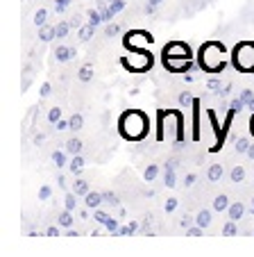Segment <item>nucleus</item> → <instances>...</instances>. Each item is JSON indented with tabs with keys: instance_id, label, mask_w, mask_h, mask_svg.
Returning a JSON list of instances; mask_svg holds the SVG:
<instances>
[{
	"instance_id": "nucleus-46",
	"label": "nucleus",
	"mask_w": 254,
	"mask_h": 257,
	"mask_svg": "<svg viewBox=\"0 0 254 257\" xmlns=\"http://www.w3.org/2000/svg\"><path fill=\"white\" fill-rule=\"evenodd\" d=\"M59 228H62L59 223H57V225H50V228H46V232H44V234H46V237H53V239H55V237H62Z\"/></svg>"
},
{
	"instance_id": "nucleus-43",
	"label": "nucleus",
	"mask_w": 254,
	"mask_h": 257,
	"mask_svg": "<svg viewBox=\"0 0 254 257\" xmlns=\"http://www.w3.org/2000/svg\"><path fill=\"white\" fill-rule=\"evenodd\" d=\"M73 0H55V12L57 14H64V12L68 10V5H71Z\"/></svg>"
},
{
	"instance_id": "nucleus-59",
	"label": "nucleus",
	"mask_w": 254,
	"mask_h": 257,
	"mask_svg": "<svg viewBox=\"0 0 254 257\" xmlns=\"http://www.w3.org/2000/svg\"><path fill=\"white\" fill-rule=\"evenodd\" d=\"M66 237H80V232H75L73 228H68V230H66Z\"/></svg>"
},
{
	"instance_id": "nucleus-23",
	"label": "nucleus",
	"mask_w": 254,
	"mask_h": 257,
	"mask_svg": "<svg viewBox=\"0 0 254 257\" xmlns=\"http://www.w3.org/2000/svg\"><path fill=\"white\" fill-rule=\"evenodd\" d=\"M87 23H91L93 28H100V25L105 23V19H102V12L100 10H89L87 12Z\"/></svg>"
},
{
	"instance_id": "nucleus-26",
	"label": "nucleus",
	"mask_w": 254,
	"mask_h": 257,
	"mask_svg": "<svg viewBox=\"0 0 254 257\" xmlns=\"http://www.w3.org/2000/svg\"><path fill=\"white\" fill-rule=\"evenodd\" d=\"M159 178V164H148L143 171V180L145 182H154Z\"/></svg>"
},
{
	"instance_id": "nucleus-21",
	"label": "nucleus",
	"mask_w": 254,
	"mask_h": 257,
	"mask_svg": "<svg viewBox=\"0 0 254 257\" xmlns=\"http://www.w3.org/2000/svg\"><path fill=\"white\" fill-rule=\"evenodd\" d=\"M175 171L177 169H163V187H168V189L177 187V173Z\"/></svg>"
},
{
	"instance_id": "nucleus-60",
	"label": "nucleus",
	"mask_w": 254,
	"mask_h": 257,
	"mask_svg": "<svg viewBox=\"0 0 254 257\" xmlns=\"http://www.w3.org/2000/svg\"><path fill=\"white\" fill-rule=\"evenodd\" d=\"M157 12V7H152V5H145V14H154Z\"/></svg>"
},
{
	"instance_id": "nucleus-40",
	"label": "nucleus",
	"mask_w": 254,
	"mask_h": 257,
	"mask_svg": "<svg viewBox=\"0 0 254 257\" xmlns=\"http://www.w3.org/2000/svg\"><path fill=\"white\" fill-rule=\"evenodd\" d=\"M53 198V187L50 185H44L39 189V200H50Z\"/></svg>"
},
{
	"instance_id": "nucleus-24",
	"label": "nucleus",
	"mask_w": 254,
	"mask_h": 257,
	"mask_svg": "<svg viewBox=\"0 0 254 257\" xmlns=\"http://www.w3.org/2000/svg\"><path fill=\"white\" fill-rule=\"evenodd\" d=\"M68 123H71V132H80L82 127H84V116H82L80 112H75L68 116Z\"/></svg>"
},
{
	"instance_id": "nucleus-57",
	"label": "nucleus",
	"mask_w": 254,
	"mask_h": 257,
	"mask_svg": "<svg viewBox=\"0 0 254 257\" xmlns=\"http://www.w3.org/2000/svg\"><path fill=\"white\" fill-rule=\"evenodd\" d=\"M249 135H252V139H254V112H252V116H249Z\"/></svg>"
},
{
	"instance_id": "nucleus-1",
	"label": "nucleus",
	"mask_w": 254,
	"mask_h": 257,
	"mask_svg": "<svg viewBox=\"0 0 254 257\" xmlns=\"http://www.w3.org/2000/svg\"><path fill=\"white\" fill-rule=\"evenodd\" d=\"M161 64L168 73H188L197 62L186 41H168L161 48Z\"/></svg>"
},
{
	"instance_id": "nucleus-33",
	"label": "nucleus",
	"mask_w": 254,
	"mask_h": 257,
	"mask_svg": "<svg viewBox=\"0 0 254 257\" xmlns=\"http://www.w3.org/2000/svg\"><path fill=\"white\" fill-rule=\"evenodd\" d=\"M102 198H105V205H109V207H118L120 205L118 194H114V191H102Z\"/></svg>"
},
{
	"instance_id": "nucleus-51",
	"label": "nucleus",
	"mask_w": 254,
	"mask_h": 257,
	"mask_svg": "<svg viewBox=\"0 0 254 257\" xmlns=\"http://www.w3.org/2000/svg\"><path fill=\"white\" fill-rule=\"evenodd\" d=\"M127 225H130L132 234H134V232H139V230H141V223H139V221H130V223H127Z\"/></svg>"
},
{
	"instance_id": "nucleus-15",
	"label": "nucleus",
	"mask_w": 254,
	"mask_h": 257,
	"mask_svg": "<svg viewBox=\"0 0 254 257\" xmlns=\"http://www.w3.org/2000/svg\"><path fill=\"white\" fill-rule=\"evenodd\" d=\"M93 78H96V71H93L91 64H84V66L77 71V80H80V82H84V84H89Z\"/></svg>"
},
{
	"instance_id": "nucleus-31",
	"label": "nucleus",
	"mask_w": 254,
	"mask_h": 257,
	"mask_svg": "<svg viewBox=\"0 0 254 257\" xmlns=\"http://www.w3.org/2000/svg\"><path fill=\"white\" fill-rule=\"evenodd\" d=\"M193 100H195V98H193L188 91H182V93H179V98H177V102H179V107H182V109L193 107Z\"/></svg>"
},
{
	"instance_id": "nucleus-38",
	"label": "nucleus",
	"mask_w": 254,
	"mask_h": 257,
	"mask_svg": "<svg viewBox=\"0 0 254 257\" xmlns=\"http://www.w3.org/2000/svg\"><path fill=\"white\" fill-rule=\"evenodd\" d=\"M107 5H109V10L114 12V14H120V12L125 10V5H127V3H125V0H109Z\"/></svg>"
},
{
	"instance_id": "nucleus-27",
	"label": "nucleus",
	"mask_w": 254,
	"mask_h": 257,
	"mask_svg": "<svg viewBox=\"0 0 254 257\" xmlns=\"http://www.w3.org/2000/svg\"><path fill=\"white\" fill-rule=\"evenodd\" d=\"M77 198H80V196L75 194V191H68L66 194V198H64V207L66 209H71V212H77Z\"/></svg>"
},
{
	"instance_id": "nucleus-56",
	"label": "nucleus",
	"mask_w": 254,
	"mask_h": 257,
	"mask_svg": "<svg viewBox=\"0 0 254 257\" xmlns=\"http://www.w3.org/2000/svg\"><path fill=\"white\" fill-rule=\"evenodd\" d=\"M57 182H59V187H62V189H66V178H64L62 173L57 175Z\"/></svg>"
},
{
	"instance_id": "nucleus-42",
	"label": "nucleus",
	"mask_w": 254,
	"mask_h": 257,
	"mask_svg": "<svg viewBox=\"0 0 254 257\" xmlns=\"http://www.w3.org/2000/svg\"><path fill=\"white\" fill-rule=\"evenodd\" d=\"M193 223H195V216H191V214H184V216L179 218V228H184V230L191 228Z\"/></svg>"
},
{
	"instance_id": "nucleus-10",
	"label": "nucleus",
	"mask_w": 254,
	"mask_h": 257,
	"mask_svg": "<svg viewBox=\"0 0 254 257\" xmlns=\"http://www.w3.org/2000/svg\"><path fill=\"white\" fill-rule=\"evenodd\" d=\"M102 203H105V198H102V191H93V189H91L87 196H84V205H87V207L91 209V212H93V209L100 207Z\"/></svg>"
},
{
	"instance_id": "nucleus-2",
	"label": "nucleus",
	"mask_w": 254,
	"mask_h": 257,
	"mask_svg": "<svg viewBox=\"0 0 254 257\" xmlns=\"http://www.w3.org/2000/svg\"><path fill=\"white\" fill-rule=\"evenodd\" d=\"M195 62H197V68L204 73H222L227 66H229V59H227V48L222 41H204L200 46L195 55Z\"/></svg>"
},
{
	"instance_id": "nucleus-48",
	"label": "nucleus",
	"mask_w": 254,
	"mask_h": 257,
	"mask_svg": "<svg viewBox=\"0 0 254 257\" xmlns=\"http://www.w3.org/2000/svg\"><path fill=\"white\" fill-rule=\"evenodd\" d=\"M195 182H197V175L195 173H186V178H184V187L188 189V187H193Z\"/></svg>"
},
{
	"instance_id": "nucleus-61",
	"label": "nucleus",
	"mask_w": 254,
	"mask_h": 257,
	"mask_svg": "<svg viewBox=\"0 0 254 257\" xmlns=\"http://www.w3.org/2000/svg\"><path fill=\"white\" fill-rule=\"evenodd\" d=\"M161 3H163V0H148V5H152V7H159Z\"/></svg>"
},
{
	"instance_id": "nucleus-63",
	"label": "nucleus",
	"mask_w": 254,
	"mask_h": 257,
	"mask_svg": "<svg viewBox=\"0 0 254 257\" xmlns=\"http://www.w3.org/2000/svg\"><path fill=\"white\" fill-rule=\"evenodd\" d=\"M249 214H254V198H252V203H249Z\"/></svg>"
},
{
	"instance_id": "nucleus-9",
	"label": "nucleus",
	"mask_w": 254,
	"mask_h": 257,
	"mask_svg": "<svg viewBox=\"0 0 254 257\" xmlns=\"http://www.w3.org/2000/svg\"><path fill=\"white\" fill-rule=\"evenodd\" d=\"M245 212H247V207H245L243 200H234V203L229 205V209H227V216H229L231 221H240V218L245 216Z\"/></svg>"
},
{
	"instance_id": "nucleus-28",
	"label": "nucleus",
	"mask_w": 254,
	"mask_h": 257,
	"mask_svg": "<svg viewBox=\"0 0 254 257\" xmlns=\"http://www.w3.org/2000/svg\"><path fill=\"white\" fill-rule=\"evenodd\" d=\"M32 23L37 25V28H41V25H46V23H48V10H44V7H41V10H37V12H34V19H32Z\"/></svg>"
},
{
	"instance_id": "nucleus-54",
	"label": "nucleus",
	"mask_w": 254,
	"mask_h": 257,
	"mask_svg": "<svg viewBox=\"0 0 254 257\" xmlns=\"http://www.w3.org/2000/svg\"><path fill=\"white\" fill-rule=\"evenodd\" d=\"M89 212H91V209H89L87 205H84V209H80L77 214H80V218H84V221H87V218H89Z\"/></svg>"
},
{
	"instance_id": "nucleus-5",
	"label": "nucleus",
	"mask_w": 254,
	"mask_h": 257,
	"mask_svg": "<svg viewBox=\"0 0 254 257\" xmlns=\"http://www.w3.org/2000/svg\"><path fill=\"white\" fill-rule=\"evenodd\" d=\"M120 64H123L125 71H130V73H145L154 66V57L148 48L132 50V55H123L120 57Z\"/></svg>"
},
{
	"instance_id": "nucleus-11",
	"label": "nucleus",
	"mask_w": 254,
	"mask_h": 257,
	"mask_svg": "<svg viewBox=\"0 0 254 257\" xmlns=\"http://www.w3.org/2000/svg\"><path fill=\"white\" fill-rule=\"evenodd\" d=\"M84 166H87V162H84V157L80 155H71V162H68V171H71L75 178H80V173L84 171Z\"/></svg>"
},
{
	"instance_id": "nucleus-50",
	"label": "nucleus",
	"mask_w": 254,
	"mask_h": 257,
	"mask_svg": "<svg viewBox=\"0 0 254 257\" xmlns=\"http://www.w3.org/2000/svg\"><path fill=\"white\" fill-rule=\"evenodd\" d=\"M177 166H179V160L177 157H170V160L163 164V169H177Z\"/></svg>"
},
{
	"instance_id": "nucleus-55",
	"label": "nucleus",
	"mask_w": 254,
	"mask_h": 257,
	"mask_svg": "<svg viewBox=\"0 0 254 257\" xmlns=\"http://www.w3.org/2000/svg\"><path fill=\"white\" fill-rule=\"evenodd\" d=\"M245 157H247L249 162H254V141H252V146H249V151L245 153Z\"/></svg>"
},
{
	"instance_id": "nucleus-14",
	"label": "nucleus",
	"mask_w": 254,
	"mask_h": 257,
	"mask_svg": "<svg viewBox=\"0 0 254 257\" xmlns=\"http://www.w3.org/2000/svg\"><path fill=\"white\" fill-rule=\"evenodd\" d=\"M245 178H247V171H245V166H240V164L231 166V171H229V180L234 182V185H240V182H245Z\"/></svg>"
},
{
	"instance_id": "nucleus-32",
	"label": "nucleus",
	"mask_w": 254,
	"mask_h": 257,
	"mask_svg": "<svg viewBox=\"0 0 254 257\" xmlns=\"http://www.w3.org/2000/svg\"><path fill=\"white\" fill-rule=\"evenodd\" d=\"M71 30L73 28H71V23H68V21H59V23H57V39H66Z\"/></svg>"
},
{
	"instance_id": "nucleus-6",
	"label": "nucleus",
	"mask_w": 254,
	"mask_h": 257,
	"mask_svg": "<svg viewBox=\"0 0 254 257\" xmlns=\"http://www.w3.org/2000/svg\"><path fill=\"white\" fill-rule=\"evenodd\" d=\"M154 44V37L148 32V30H130V32H125L123 37V46L127 50H145Z\"/></svg>"
},
{
	"instance_id": "nucleus-47",
	"label": "nucleus",
	"mask_w": 254,
	"mask_h": 257,
	"mask_svg": "<svg viewBox=\"0 0 254 257\" xmlns=\"http://www.w3.org/2000/svg\"><path fill=\"white\" fill-rule=\"evenodd\" d=\"M50 93H53V87H50V82H44V84H41V89H39V96H41V98H48Z\"/></svg>"
},
{
	"instance_id": "nucleus-36",
	"label": "nucleus",
	"mask_w": 254,
	"mask_h": 257,
	"mask_svg": "<svg viewBox=\"0 0 254 257\" xmlns=\"http://www.w3.org/2000/svg\"><path fill=\"white\" fill-rule=\"evenodd\" d=\"M105 230H107V232H111V234H118V230H120L118 218L109 216V221H107V223H105Z\"/></svg>"
},
{
	"instance_id": "nucleus-30",
	"label": "nucleus",
	"mask_w": 254,
	"mask_h": 257,
	"mask_svg": "<svg viewBox=\"0 0 254 257\" xmlns=\"http://www.w3.org/2000/svg\"><path fill=\"white\" fill-rule=\"evenodd\" d=\"M93 221H96V223L98 225H102V228H105V223H107V221H109V214H107L105 212V209H100V207H98V209H93Z\"/></svg>"
},
{
	"instance_id": "nucleus-12",
	"label": "nucleus",
	"mask_w": 254,
	"mask_h": 257,
	"mask_svg": "<svg viewBox=\"0 0 254 257\" xmlns=\"http://www.w3.org/2000/svg\"><path fill=\"white\" fill-rule=\"evenodd\" d=\"M222 175H225V169H222V164H218V162H213V164L206 169V180H209V182H220Z\"/></svg>"
},
{
	"instance_id": "nucleus-13",
	"label": "nucleus",
	"mask_w": 254,
	"mask_h": 257,
	"mask_svg": "<svg viewBox=\"0 0 254 257\" xmlns=\"http://www.w3.org/2000/svg\"><path fill=\"white\" fill-rule=\"evenodd\" d=\"M64 148H66L68 155H80L82 148H84V144H82L80 137H71V139H68L66 144H64Z\"/></svg>"
},
{
	"instance_id": "nucleus-3",
	"label": "nucleus",
	"mask_w": 254,
	"mask_h": 257,
	"mask_svg": "<svg viewBox=\"0 0 254 257\" xmlns=\"http://www.w3.org/2000/svg\"><path fill=\"white\" fill-rule=\"evenodd\" d=\"M116 127L125 141H143L150 132V118L143 109H125L116 121Z\"/></svg>"
},
{
	"instance_id": "nucleus-41",
	"label": "nucleus",
	"mask_w": 254,
	"mask_h": 257,
	"mask_svg": "<svg viewBox=\"0 0 254 257\" xmlns=\"http://www.w3.org/2000/svg\"><path fill=\"white\" fill-rule=\"evenodd\" d=\"M204 234V228H200L197 223H193L191 228H186V237H202Z\"/></svg>"
},
{
	"instance_id": "nucleus-44",
	"label": "nucleus",
	"mask_w": 254,
	"mask_h": 257,
	"mask_svg": "<svg viewBox=\"0 0 254 257\" xmlns=\"http://www.w3.org/2000/svg\"><path fill=\"white\" fill-rule=\"evenodd\" d=\"M68 23H71V28L80 30L82 25H84V19H82V14H73V16H71V21H68Z\"/></svg>"
},
{
	"instance_id": "nucleus-20",
	"label": "nucleus",
	"mask_w": 254,
	"mask_h": 257,
	"mask_svg": "<svg viewBox=\"0 0 254 257\" xmlns=\"http://www.w3.org/2000/svg\"><path fill=\"white\" fill-rule=\"evenodd\" d=\"M249 146H252V135H249V137H240V139L234 141V151L238 153V155H245V153L249 151Z\"/></svg>"
},
{
	"instance_id": "nucleus-39",
	"label": "nucleus",
	"mask_w": 254,
	"mask_h": 257,
	"mask_svg": "<svg viewBox=\"0 0 254 257\" xmlns=\"http://www.w3.org/2000/svg\"><path fill=\"white\" fill-rule=\"evenodd\" d=\"M177 205H179V198H168L166 203H163V212H166V214H173L175 209H177Z\"/></svg>"
},
{
	"instance_id": "nucleus-19",
	"label": "nucleus",
	"mask_w": 254,
	"mask_h": 257,
	"mask_svg": "<svg viewBox=\"0 0 254 257\" xmlns=\"http://www.w3.org/2000/svg\"><path fill=\"white\" fill-rule=\"evenodd\" d=\"M211 221H213V216H211V209H200V212L195 214V223L200 225V228H209Z\"/></svg>"
},
{
	"instance_id": "nucleus-37",
	"label": "nucleus",
	"mask_w": 254,
	"mask_h": 257,
	"mask_svg": "<svg viewBox=\"0 0 254 257\" xmlns=\"http://www.w3.org/2000/svg\"><path fill=\"white\" fill-rule=\"evenodd\" d=\"M116 34H120V25L118 23H105V37H116Z\"/></svg>"
},
{
	"instance_id": "nucleus-35",
	"label": "nucleus",
	"mask_w": 254,
	"mask_h": 257,
	"mask_svg": "<svg viewBox=\"0 0 254 257\" xmlns=\"http://www.w3.org/2000/svg\"><path fill=\"white\" fill-rule=\"evenodd\" d=\"M59 118H62V107H59V105L57 107H50V109H48V123H53V125H55Z\"/></svg>"
},
{
	"instance_id": "nucleus-62",
	"label": "nucleus",
	"mask_w": 254,
	"mask_h": 257,
	"mask_svg": "<svg viewBox=\"0 0 254 257\" xmlns=\"http://www.w3.org/2000/svg\"><path fill=\"white\" fill-rule=\"evenodd\" d=\"M247 109H252V112H254V98H252V100L247 102Z\"/></svg>"
},
{
	"instance_id": "nucleus-29",
	"label": "nucleus",
	"mask_w": 254,
	"mask_h": 257,
	"mask_svg": "<svg viewBox=\"0 0 254 257\" xmlns=\"http://www.w3.org/2000/svg\"><path fill=\"white\" fill-rule=\"evenodd\" d=\"M236 223H238V221H231L229 218V221L222 225V237H236V234H238V225Z\"/></svg>"
},
{
	"instance_id": "nucleus-64",
	"label": "nucleus",
	"mask_w": 254,
	"mask_h": 257,
	"mask_svg": "<svg viewBox=\"0 0 254 257\" xmlns=\"http://www.w3.org/2000/svg\"><path fill=\"white\" fill-rule=\"evenodd\" d=\"M252 234H254V230H252Z\"/></svg>"
},
{
	"instance_id": "nucleus-16",
	"label": "nucleus",
	"mask_w": 254,
	"mask_h": 257,
	"mask_svg": "<svg viewBox=\"0 0 254 257\" xmlns=\"http://www.w3.org/2000/svg\"><path fill=\"white\" fill-rule=\"evenodd\" d=\"M73 191H75L77 196H80V198H84V196L89 194V191H91V185H89L87 180H82V178H75V182H73V187H71Z\"/></svg>"
},
{
	"instance_id": "nucleus-45",
	"label": "nucleus",
	"mask_w": 254,
	"mask_h": 257,
	"mask_svg": "<svg viewBox=\"0 0 254 257\" xmlns=\"http://www.w3.org/2000/svg\"><path fill=\"white\" fill-rule=\"evenodd\" d=\"M55 130H57V132H64V130H71V123H68V118H59V121L57 123H55Z\"/></svg>"
},
{
	"instance_id": "nucleus-8",
	"label": "nucleus",
	"mask_w": 254,
	"mask_h": 257,
	"mask_svg": "<svg viewBox=\"0 0 254 257\" xmlns=\"http://www.w3.org/2000/svg\"><path fill=\"white\" fill-rule=\"evenodd\" d=\"M57 39V25H41L39 28V41H44V44H50V41Z\"/></svg>"
},
{
	"instance_id": "nucleus-7",
	"label": "nucleus",
	"mask_w": 254,
	"mask_h": 257,
	"mask_svg": "<svg viewBox=\"0 0 254 257\" xmlns=\"http://www.w3.org/2000/svg\"><path fill=\"white\" fill-rule=\"evenodd\" d=\"M75 55H77V50H75V48H71V46H64V44L55 46V59H57V62H62V64L71 62V59L75 57Z\"/></svg>"
},
{
	"instance_id": "nucleus-53",
	"label": "nucleus",
	"mask_w": 254,
	"mask_h": 257,
	"mask_svg": "<svg viewBox=\"0 0 254 257\" xmlns=\"http://www.w3.org/2000/svg\"><path fill=\"white\" fill-rule=\"evenodd\" d=\"M46 141V135L41 132V135H34V146H39V144H44Z\"/></svg>"
},
{
	"instance_id": "nucleus-18",
	"label": "nucleus",
	"mask_w": 254,
	"mask_h": 257,
	"mask_svg": "<svg viewBox=\"0 0 254 257\" xmlns=\"http://www.w3.org/2000/svg\"><path fill=\"white\" fill-rule=\"evenodd\" d=\"M229 205H231L229 196H227V194H218L216 198H213V212H227V209H229Z\"/></svg>"
},
{
	"instance_id": "nucleus-34",
	"label": "nucleus",
	"mask_w": 254,
	"mask_h": 257,
	"mask_svg": "<svg viewBox=\"0 0 254 257\" xmlns=\"http://www.w3.org/2000/svg\"><path fill=\"white\" fill-rule=\"evenodd\" d=\"M206 89H209V91L220 93V91H222V80H220V78H211V80H206Z\"/></svg>"
},
{
	"instance_id": "nucleus-52",
	"label": "nucleus",
	"mask_w": 254,
	"mask_h": 257,
	"mask_svg": "<svg viewBox=\"0 0 254 257\" xmlns=\"http://www.w3.org/2000/svg\"><path fill=\"white\" fill-rule=\"evenodd\" d=\"M229 93H231V82H227V84H225V87H222L220 96H222V98H227V96H229Z\"/></svg>"
},
{
	"instance_id": "nucleus-17",
	"label": "nucleus",
	"mask_w": 254,
	"mask_h": 257,
	"mask_svg": "<svg viewBox=\"0 0 254 257\" xmlns=\"http://www.w3.org/2000/svg\"><path fill=\"white\" fill-rule=\"evenodd\" d=\"M50 160H53V164L57 166V169H64V166H68V153H66V148L64 151H53V155H50Z\"/></svg>"
},
{
	"instance_id": "nucleus-58",
	"label": "nucleus",
	"mask_w": 254,
	"mask_h": 257,
	"mask_svg": "<svg viewBox=\"0 0 254 257\" xmlns=\"http://www.w3.org/2000/svg\"><path fill=\"white\" fill-rule=\"evenodd\" d=\"M195 80V75L193 73H184V82H193Z\"/></svg>"
},
{
	"instance_id": "nucleus-25",
	"label": "nucleus",
	"mask_w": 254,
	"mask_h": 257,
	"mask_svg": "<svg viewBox=\"0 0 254 257\" xmlns=\"http://www.w3.org/2000/svg\"><path fill=\"white\" fill-rule=\"evenodd\" d=\"M96 34V28H93L91 23H84L80 30H77V37H80V41H89Z\"/></svg>"
},
{
	"instance_id": "nucleus-49",
	"label": "nucleus",
	"mask_w": 254,
	"mask_h": 257,
	"mask_svg": "<svg viewBox=\"0 0 254 257\" xmlns=\"http://www.w3.org/2000/svg\"><path fill=\"white\" fill-rule=\"evenodd\" d=\"M252 98H254V91H252V89H245V91L240 93V100L245 102V107H247V102L252 100Z\"/></svg>"
},
{
	"instance_id": "nucleus-4",
	"label": "nucleus",
	"mask_w": 254,
	"mask_h": 257,
	"mask_svg": "<svg viewBox=\"0 0 254 257\" xmlns=\"http://www.w3.org/2000/svg\"><path fill=\"white\" fill-rule=\"evenodd\" d=\"M229 62L238 73H254V41H238L229 53Z\"/></svg>"
},
{
	"instance_id": "nucleus-22",
	"label": "nucleus",
	"mask_w": 254,
	"mask_h": 257,
	"mask_svg": "<svg viewBox=\"0 0 254 257\" xmlns=\"http://www.w3.org/2000/svg\"><path fill=\"white\" fill-rule=\"evenodd\" d=\"M57 223L62 225L64 230L73 228V223H75V218H73V212H71V209H64V212L59 214V216H57Z\"/></svg>"
}]
</instances>
